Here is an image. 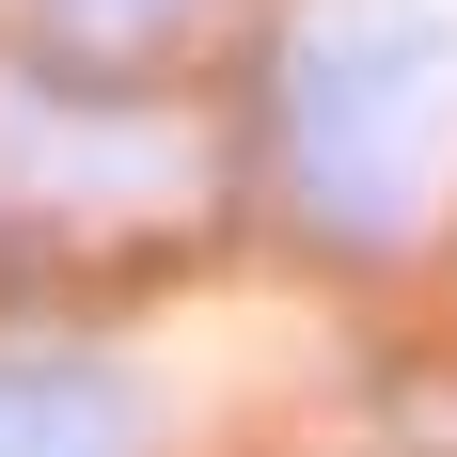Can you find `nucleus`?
<instances>
[{"mask_svg": "<svg viewBox=\"0 0 457 457\" xmlns=\"http://www.w3.org/2000/svg\"><path fill=\"white\" fill-rule=\"evenodd\" d=\"M47 16H95V32H142V16H174V0H47Z\"/></svg>", "mask_w": 457, "mask_h": 457, "instance_id": "obj_2", "label": "nucleus"}, {"mask_svg": "<svg viewBox=\"0 0 457 457\" xmlns=\"http://www.w3.org/2000/svg\"><path fill=\"white\" fill-rule=\"evenodd\" d=\"M457 142V16L442 0H331L284 47V158L316 189V221L378 237L411 221Z\"/></svg>", "mask_w": 457, "mask_h": 457, "instance_id": "obj_1", "label": "nucleus"}]
</instances>
